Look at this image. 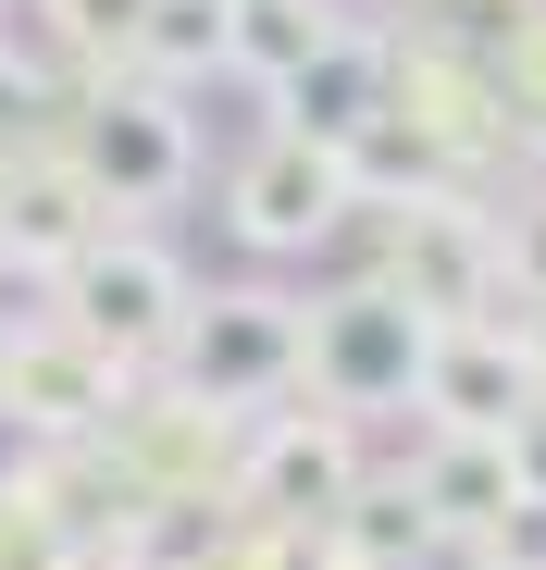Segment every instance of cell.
<instances>
[{
	"label": "cell",
	"instance_id": "6da1fadb",
	"mask_svg": "<svg viewBox=\"0 0 546 570\" xmlns=\"http://www.w3.org/2000/svg\"><path fill=\"white\" fill-rule=\"evenodd\" d=\"M422 360H435V311H410L398 285H335L311 311V360H299V397L335 422H373V410H422Z\"/></svg>",
	"mask_w": 546,
	"mask_h": 570
},
{
	"label": "cell",
	"instance_id": "7a4b0ae2",
	"mask_svg": "<svg viewBox=\"0 0 546 570\" xmlns=\"http://www.w3.org/2000/svg\"><path fill=\"white\" fill-rule=\"evenodd\" d=\"M62 161L100 186L113 212H174L187 174H199V137H187V112H174L162 75H125V87H87V100L62 112Z\"/></svg>",
	"mask_w": 546,
	"mask_h": 570
},
{
	"label": "cell",
	"instance_id": "3957f363",
	"mask_svg": "<svg viewBox=\"0 0 546 570\" xmlns=\"http://www.w3.org/2000/svg\"><path fill=\"white\" fill-rule=\"evenodd\" d=\"M348 212H360L348 149H323V137H299V125H273V137L236 161V186H224V224H236L248 261H323V248L348 236Z\"/></svg>",
	"mask_w": 546,
	"mask_h": 570
},
{
	"label": "cell",
	"instance_id": "277c9868",
	"mask_svg": "<svg viewBox=\"0 0 546 570\" xmlns=\"http://www.w3.org/2000/svg\"><path fill=\"white\" fill-rule=\"evenodd\" d=\"M50 311H62L75 335H100V347H113V360L137 372V360H162L174 335H187L199 285H187V261H174L162 236H125V224H113L100 248H87V261H75V273L50 285Z\"/></svg>",
	"mask_w": 546,
	"mask_h": 570
},
{
	"label": "cell",
	"instance_id": "5b68a950",
	"mask_svg": "<svg viewBox=\"0 0 546 570\" xmlns=\"http://www.w3.org/2000/svg\"><path fill=\"white\" fill-rule=\"evenodd\" d=\"M174 360H187V385L212 410H286L299 397V360H311V311L273 298V285H224V298L187 311Z\"/></svg>",
	"mask_w": 546,
	"mask_h": 570
},
{
	"label": "cell",
	"instance_id": "8992f818",
	"mask_svg": "<svg viewBox=\"0 0 546 570\" xmlns=\"http://www.w3.org/2000/svg\"><path fill=\"white\" fill-rule=\"evenodd\" d=\"M125 410V360L100 335H75L62 311H38L26 335H0V422H26V434H113Z\"/></svg>",
	"mask_w": 546,
	"mask_h": 570
},
{
	"label": "cell",
	"instance_id": "52a82bcc",
	"mask_svg": "<svg viewBox=\"0 0 546 570\" xmlns=\"http://www.w3.org/2000/svg\"><path fill=\"white\" fill-rule=\"evenodd\" d=\"M373 471H360V446H348V422L335 410H311V397H286L261 422V446H248V509H273V521H299V533H323Z\"/></svg>",
	"mask_w": 546,
	"mask_h": 570
},
{
	"label": "cell",
	"instance_id": "ba28073f",
	"mask_svg": "<svg viewBox=\"0 0 546 570\" xmlns=\"http://www.w3.org/2000/svg\"><path fill=\"white\" fill-rule=\"evenodd\" d=\"M422 410L447 434H521L546 410V385L521 372L509 323H435V360H422Z\"/></svg>",
	"mask_w": 546,
	"mask_h": 570
},
{
	"label": "cell",
	"instance_id": "9c48e42d",
	"mask_svg": "<svg viewBox=\"0 0 546 570\" xmlns=\"http://www.w3.org/2000/svg\"><path fill=\"white\" fill-rule=\"evenodd\" d=\"M273 112H286L299 137H323V149H348L360 125L398 112V38H348V26H335L286 87H273Z\"/></svg>",
	"mask_w": 546,
	"mask_h": 570
},
{
	"label": "cell",
	"instance_id": "30bf717a",
	"mask_svg": "<svg viewBox=\"0 0 546 570\" xmlns=\"http://www.w3.org/2000/svg\"><path fill=\"white\" fill-rule=\"evenodd\" d=\"M410 484H422V509H435L447 533H497V521L534 497V471H521L509 434H447V422H435V446L410 459Z\"/></svg>",
	"mask_w": 546,
	"mask_h": 570
},
{
	"label": "cell",
	"instance_id": "8fae6325",
	"mask_svg": "<svg viewBox=\"0 0 546 570\" xmlns=\"http://www.w3.org/2000/svg\"><path fill=\"white\" fill-rule=\"evenodd\" d=\"M323 38H335L323 0H224V75H248V87H286Z\"/></svg>",
	"mask_w": 546,
	"mask_h": 570
},
{
	"label": "cell",
	"instance_id": "7c38bea8",
	"mask_svg": "<svg viewBox=\"0 0 546 570\" xmlns=\"http://www.w3.org/2000/svg\"><path fill=\"white\" fill-rule=\"evenodd\" d=\"M125 62H137V75H162V87L212 75V62H224V0H149L137 38H125Z\"/></svg>",
	"mask_w": 546,
	"mask_h": 570
},
{
	"label": "cell",
	"instance_id": "4fadbf2b",
	"mask_svg": "<svg viewBox=\"0 0 546 570\" xmlns=\"http://www.w3.org/2000/svg\"><path fill=\"white\" fill-rule=\"evenodd\" d=\"M497 248H509V298H534V285H546V199L497 212Z\"/></svg>",
	"mask_w": 546,
	"mask_h": 570
},
{
	"label": "cell",
	"instance_id": "5bb4252c",
	"mask_svg": "<svg viewBox=\"0 0 546 570\" xmlns=\"http://www.w3.org/2000/svg\"><path fill=\"white\" fill-rule=\"evenodd\" d=\"M497 323H509V347H521V372H534V385H546V285H534V298H509Z\"/></svg>",
	"mask_w": 546,
	"mask_h": 570
}]
</instances>
